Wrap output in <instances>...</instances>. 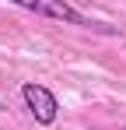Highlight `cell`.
I'll return each mask as SVG.
<instances>
[{
	"instance_id": "obj_1",
	"label": "cell",
	"mask_w": 126,
	"mask_h": 130,
	"mask_svg": "<svg viewBox=\"0 0 126 130\" xmlns=\"http://www.w3.org/2000/svg\"><path fill=\"white\" fill-rule=\"evenodd\" d=\"M11 4L32 11V14H42V18H49V21L77 25V28H95V21H91L88 14H81L74 4H67V0H11Z\"/></svg>"
},
{
	"instance_id": "obj_2",
	"label": "cell",
	"mask_w": 126,
	"mask_h": 130,
	"mask_svg": "<svg viewBox=\"0 0 126 130\" xmlns=\"http://www.w3.org/2000/svg\"><path fill=\"white\" fill-rule=\"evenodd\" d=\"M21 102H25V109L32 112V120L42 123V127L56 123V116H60V102H56V95H53L46 85L25 81V85H21Z\"/></svg>"
}]
</instances>
